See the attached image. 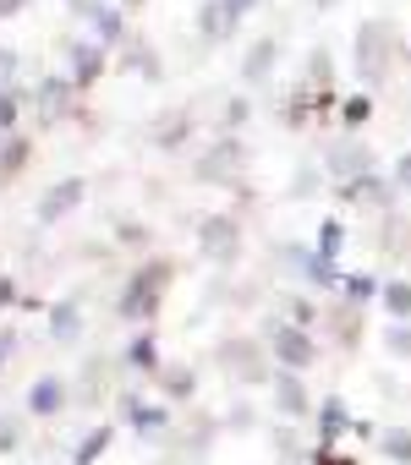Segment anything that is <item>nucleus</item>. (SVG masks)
<instances>
[{"label": "nucleus", "mask_w": 411, "mask_h": 465, "mask_svg": "<svg viewBox=\"0 0 411 465\" xmlns=\"http://www.w3.org/2000/svg\"><path fill=\"white\" fill-rule=\"evenodd\" d=\"M269 66H275V39H264V45L247 55V77H253V83H264V77H269Z\"/></svg>", "instance_id": "a878e982"}, {"label": "nucleus", "mask_w": 411, "mask_h": 465, "mask_svg": "<svg viewBox=\"0 0 411 465\" xmlns=\"http://www.w3.org/2000/svg\"><path fill=\"white\" fill-rule=\"evenodd\" d=\"M356 72H362V83H378L389 72V34L378 23H367L356 34Z\"/></svg>", "instance_id": "39448f33"}, {"label": "nucleus", "mask_w": 411, "mask_h": 465, "mask_svg": "<svg viewBox=\"0 0 411 465\" xmlns=\"http://www.w3.org/2000/svg\"><path fill=\"white\" fill-rule=\"evenodd\" d=\"M247 121V104L242 99H231V110H226V126H242Z\"/></svg>", "instance_id": "72a5a7b5"}, {"label": "nucleus", "mask_w": 411, "mask_h": 465, "mask_svg": "<svg viewBox=\"0 0 411 465\" xmlns=\"http://www.w3.org/2000/svg\"><path fill=\"white\" fill-rule=\"evenodd\" d=\"M340 247H346V224H340V219H324V224H318V258H329V263H335V258H340Z\"/></svg>", "instance_id": "5701e85b"}, {"label": "nucleus", "mask_w": 411, "mask_h": 465, "mask_svg": "<svg viewBox=\"0 0 411 465\" xmlns=\"http://www.w3.org/2000/svg\"><path fill=\"white\" fill-rule=\"evenodd\" d=\"M324 6H329V0H324Z\"/></svg>", "instance_id": "a19ab883"}, {"label": "nucleus", "mask_w": 411, "mask_h": 465, "mask_svg": "<svg viewBox=\"0 0 411 465\" xmlns=\"http://www.w3.org/2000/svg\"><path fill=\"white\" fill-rule=\"evenodd\" d=\"M12 115H17V110H12V99H0V126H12Z\"/></svg>", "instance_id": "58836bf2"}, {"label": "nucleus", "mask_w": 411, "mask_h": 465, "mask_svg": "<svg viewBox=\"0 0 411 465\" xmlns=\"http://www.w3.org/2000/svg\"><path fill=\"white\" fill-rule=\"evenodd\" d=\"M378 296H384L389 318H411V280H389V285H378Z\"/></svg>", "instance_id": "6ab92c4d"}, {"label": "nucleus", "mask_w": 411, "mask_h": 465, "mask_svg": "<svg viewBox=\"0 0 411 465\" xmlns=\"http://www.w3.org/2000/svg\"><path fill=\"white\" fill-rule=\"evenodd\" d=\"M77 329H83L77 302H61V307L50 312V334H55V345H72V340H77Z\"/></svg>", "instance_id": "f3484780"}, {"label": "nucleus", "mask_w": 411, "mask_h": 465, "mask_svg": "<svg viewBox=\"0 0 411 465\" xmlns=\"http://www.w3.org/2000/svg\"><path fill=\"white\" fill-rule=\"evenodd\" d=\"M351 411H346V400L340 394H329V400H318V449H335L340 443V432H351Z\"/></svg>", "instance_id": "9d476101"}, {"label": "nucleus", "mask_w": 411, "mask_h": 465, "mask_svg": "<svg viewBox=\"0 0 411 465\" xmlns=\"http://www.w3.org/2000/svg\"><path fill=\"white\" fill-rule=\"evenodd\" d=\"M378 247H384L389 258H406V252H411V213H395V208H384Z\"/></svg>", "instance_id": "f8f14e48"}, {"label": "nucleus", "mask_w": 411, "mask_h": 465, "mask_svg": "<svg viewBox=\"0 0 411 465\" xmlns=\"http://www.w3.org/2000/svg\"><path fill=\"white\" fill-rule=\"evenodd\" d=\"M269 351H275V361L291 367V372H307V367L318 361V340H313L302 323H269Z\"/></svg>", "instance_id": "f03ea898"}, {"label": "nucleus", "mask_w": 411, "mask_h": 465, "mask_svg": "<svg viewBox=\"0 0 411 465\" xmlns=\"http://www.w3.org/2000/svg\"><path fill=\"white\" fill-rule=\"evenodd\" d=\"M12 351H17V334H12V329H0V367L12 361Z\"/></svg>", "instance_id": "473e14b6"}, {"label": "nucleus", "mask_w": 411, "mask_h": 465, "mask_svg": "<svg viewBox=\"0 0 411 465\" xmlns=\"http://www.w3.org/2000/svg\"><path fill=\"white\" fill-rule=\"evenodd\" d=\"M215 356H220V367L231 372V383H242V389H247V383H275V378H269V361H264V351H258L253 340H226Z\"/></svg>", "instance_id": "20e7f679"}, {"label": "nucleus", "mask_w": 411, "mask_h": 465, "mask_svg": "<svg viewBox=\"0 0 411 465\" xmlns=\"http://www.w3.org/2000/svg\"><path fill=\"white\" fill-rule=\"evenodd\" d=\"M154 378H159V394H165V400H192V394H197V372H192L186 361H159Z\"/></svg>", "instance_id": "9b49d317"}, {"label": "nucleus", "mask_w": 411, "mask_h": 465, "mask_svg": "<svg viewBox=\"0 0 411 465\" xmlns=\"http://www.w3.org/2000/svg\"><path fill=\"white\" fill-rule=\"evenodd\" d=\"M242 164H247V148H242L236 137H226V143H215V148H209V159L197 164V175H203V181H236V175H242Z\"/></svg>", "instance_id": "0eeeda50"}, {"label": "nucleus", "mask_w": 411, "mask_h": 465, "mask_svg": "<svg viewBox=\"0 0 411 465\" xmlns=\"http://www.w3.org/2000/svg\"><path fill=\"white\" fill-rule=\"evenodd\" d=\"M340 203H351V208H395V181H384V175H351V181H340Z\"/></svg>", "instance_id": "423d86ee"}, {"label": "nucleus", "mask_w": 411, "mask_h": 465, "mask_svg": "<svg viewBox=\"0 0 411 465\" xmlns=\"http://www.w3.org/2000/svg\"><path fill=\"white\" fill-rule=\"evenodd\" d=\"M121 405H126V416H132V427H137L143 438H159V432L170 427V411H165V405H143V400H132V394H126Z\"/></svg>", "instance_id": "2eb2a0df"}, {"label": "nucleus", "mask_w": 411, "mask_h": 465, "mask_svg": "<svg viewBox=\"0 0 411 465\" xmlns=\"http://www.w3.org/2000/svg\"><path fill=\"white\" fill-rule=\"evenodd\" d=\"M378 449L389 465H411V427H384L378 432Z\"/></svg>", "instance_id": "a211bd4d"}, {"label": "nucleus", "mask_w": 411, "mask_h": 465, "mask_svg": "<svg viewBox=\"0 0 411 465\" xmlns=\"http://www.w3.org/2000/svg\"><path fill=\"white\" fill-rule=\"evenodd\" d=\"M340 291H346V302H356V307H367V302L378 296V285H373L367 274H340Z\"/></svg>", "instance_id": "b1692460"}, {"label": "nucleus", "mask_w": 411, "mask_h": 465, "mask_svg": "<svg viewBox=\"0 0 411 465\" xmlns=\"http://www.w3.org/2000/svg\"><path fill=\"white\" fill-rule=\"evenodd\" d=\"M236 23V12L231 6H203V34L209 39H226V28Z\"/></svg>", "instance_id": "393cba45"}, {"label": "nucleus", "mask_w": 411, "mask_h": 465, "mask_svg": "<svg viewBox=\"0 0 411 465\" xmlns=\"http://www.w3.org/2000/svg\"><path fill=\"white\" fill-rule=\"evenodd\" d=\"M77 203H83V181H61V186H50V192H45L39 219H45V224H55V219H61V213H72Z\"/></svg>", "instance_id": "ddd939ff"}, {"label": "nucleus", "mask_w": 411, "mask_h": 465, "mask_svg": "<svg viewBox=\"0 0 411 465\" xmlns=\"http://www.w3.org/2000/svg\"><path fill=\"white\" fill-rule=\"evenodd\" d=\"M28 411H34V416H61V411H66V383H61V378H39V383L28 389Z\"/></svg>", "instance_id": "4468645a"}, {"label": "nucleus", "mask_w": 411, "mask_h": 465, "mask_svg": "<svg viewBox=\"0 0 411 465\" xmlns=\"http://www.w3.org/2000/svg\"><path fill=\"white\" fill-rule=\"evenodd\" d=\"M324 164H329L335 181H351V175H367V170H373V148H362V143H335V148L324 153Z\"/></svg>", "instance_id": "6e6552de"}, {"label": "nucleus", "mask_w": 411, "mask_h": 465, "mask_svg": "<svg viewBox=\"0 0 411 465\" xmlns=\"http://www.w3.org/2000/svg\"><path fill=\"white\" fill-rule=\"evenodd\" d=\"M12 443H17V432H12V421H6V416H0V454H6Z\"/></svg>", "instance_id": "c9c22d12"}, {"label": "nucleus", "mask_w": 411, "mask_h": 465, "mask_svg": "<svg viewBox=\"0 0 411 465\" xmlns=\"http://www.w3.org/2000/svg\"><path fill=\"white\" fill-rule=\"evenodd\" d=\"M126 367H143V372H159V345H154V334H137V340L126 345Z\"/></svg>", "instance_id": "412c9836"}, {"label": "nucleus", "mask_w": 411, "mask_h": 465, "mask_svg": "<svg viewBox=\"0 0 411 465\" xmlns=\"http://www.w3.org/2000/svg\"><path fill=\"white\" fill-rule=\"evenodd\" d=\"M275 411L280 416H307L313 411V394H307V383H302V372H275Z\"/></svg>", "instance_id": "1a4fd4ad"}, {"label": "nucleus", "mask_w": 411, "mask_h": 465, "mask_svg": "<svg viewBox=\"0 0 411 465\" xmlns=\"http://www.w3.org/2000/svg\"><path fill=\"white\" fill-rule=\"evenodd\" d=\"M165 285H170V263H143L132 280H126V296H121V318L132 323H148L165 302Z\"/></svg>", "instance_id": "f257e3e1"}, {"label": "nucleus", "mask_w": 411, "mask_h": 465, "mask_svg": "<svg viewBox=\"0 0 411 465\" xmlns=\"http://www.w3.org/2000/svg\"><path fill=\"white\" fill-rule=\"evenodd\" d=\"M329 334L351 351V345H362V307L356 302H346V307H335L329 312Z\"/></svg>", "instance_id": "dca6fc26"}, {"label": "nucleus", "mask_w": 411, "mask_h": 465, "mask_svg": "<svg viewBox=\"0 0 411 465\" xmlns=\"http://www.w3.org/2000/svg\"><path fill=\"white\" fill-rule=\"evenodd\" d=\"M110 438H115V427H94L83 443H77V454H72V465H94L105 449H110Z\"/></svg>", "instance_id": "4be33fe9"}, {"label": "nucleus", "mask_w": 411, "mask_h": 465, "mask_svg": "<svg viewBox=\"0 0 411 465\" xmlns=\"http://www.w3.org/2000/svg\"><path fill=\"white\" fill-rule=\"evenodd\" d=\"M307 460H313V465H356V460H351V454H340V449H313Z\"/></svg>", "instance_id": "7c9ffc66"}, {"label": "nucleus", "mask_w": 411, "mask_h": 465, "mask_svg": "<svg viewBox=\"0 0 411 465\" xmlns=\"http://www.w3.org/2000/svg\"><path fill=\"white\" fill-rule=\"evenodd\" d=\"M226 6H231V12H236V17H242V12H247V6H258V0H226Z\"/></svg>", "instance_id": "ea45409f"}, {"label": "nucleus", "mask_w": 411, "mask_h": 465, "mask_svg": "<svg viewBox=\"0 0 411 465\" xmlns=\"http://www.w3.org/2000/svg\"><path fill=\"white\" fill-rule=\"evenodd\" d=\"M23 159H28V143H17V137H12L6 148H0V175H17V170H23Z\"/></svg>", "instance_id": "cd10ccee"}, {"label": "nucleus", "mask_w": 411, "mask_h": 465, "mask_svg": "<svg viewBox=\"0 0 411 465\" xmlns=\"http://www.w3.org/2000/svg\"><path fill=\"white\" fill-rule=\"evenodd\" d=\"M197 242H203V258H209V263L231 269L242 258V224L231 213H209V219H203V230H197Z\"/></svg>", "instance_id": "7ed1b4c3"}, {"label": "nucleus", "mask_w": 411, "mask_h": 465, "mask_svg": "<svg viewBox=\"0 0 411 465\" xmlns=\"http://www.w3.org/2000/svg\"><path fill=\"white\" fill-rule=\"evenodd\" d=\"M291 192H296V197H307V192H318V175H296V181H291Z\"/></svg>", "instance_id": "f704fd0d"}, {"label": "nucleus", "mask_w": 411, "mask_h": 465, "mask_svg": "<svg viewBox=\"0 0 411 465\" xmlns=\"http://www.w3.org/2000/svg\"><path fill=\"white\" fill-rule=\"evenodd\" d=\"M286 323H302L307 329L313 323V302L307 296H286Z\"/></svg>", "instance_id": "c85d7f7f"}, {"label": "nucleus", "mask_w": 411, "mask_h": 465, "mask_svg": "<svg viewBox=\"0 0 411 465\" xmlns=\"http://www.w3.org/2000/svg\"><path fill=\"white\" fill-rule=\"evenodd\" d=\"M226 427H231V432H253V405H231Z\"/></svg>", "instance_id": "c756f323"}, {"label": "nucleus", "mask_w": 411, "mask_h": 465, "mask_svg": "<svg viewBox=\"0 0 411 465\" xmlns=\"http://www.w3.org/2000/svg\"><path fill=\"white\" fill-rule=\"evenodd\" d=\"M340 115H346V126H362V121L373 115V99H367V94H351V99L340 104Z\"/></svg>", "instance_id": "bb28decb"}, {"label": "nucleus", "mask_w": 411, "mask_h": 465, "mask_svg": "<svg viewBox=\"0 0 411 465\" xmlns=\"http://www.w3.org/2000/svg\"><path fill=\"white\" fill-rule=\"evenodd\" d=\"M395 186H411V153H406V159L395 164Z\"/></svg>", "instance_id": "4c0bfd02"}, {"label": "nucleus", "mask_w": 411, "mask_h": 465, "mask_svg": "<svg viewBox=\"0 0 411 465\" xmlns=\"http://www.w3.org/2000/svg\"><path fill=\"white\" fill-rule=\"evenodd\" d=\"M384 351H389L395 361H411V318H389V329H384Z\"/></svg>", "instance_id": "aec40b11"}, {"label": "nucleus", "mask_w": 411, "mask_h": 465, "mask_svg": "<svg viewBox=\"0 0 411 465\" xmlns=\"http://www.w3.org/2000/svg\"><path fill=\"white\" fill-rule=\"evenodd\" d=\"M77 72H83L77 83H94V72H99V55H94V50H83V55H77Z\"/></svg>", "instance_id": "2f4dec72"}, {"label": "nucleus", "mask_w": 411, "mask_h": 465, "mask_svg": "<svg viewBox=\"0 0 411 465\" xmlns=\"http://www.w3.org/2000/svg\"><path fill=\"white\" fill-rule=\"evenodd\" d=\"M12 302H17V285H12L6 274H0V307H12Z\"/></svg>", "instance_id": "e433bc0d"}]
</instances>
